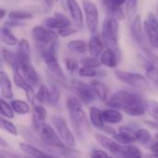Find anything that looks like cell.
I'll return each mask as SVG.
<instances>
[{
  "label": "cell",
  "mask_w": 158,
  "mask_h": 158,
  "mask_svg": "<svg viewBox=\"0 0 158 158\" xmlns=\"http://www.w3.org/2000/svg\"><path fill=\"white\" fill-rule=\"evenodd\" d=\"M49 94H50V91L48 90V88L44 84H40L38 92H37V94L35 95V100L34 101H36V102H38L40 104L48 103Z\"/></svg>",
  "instance_id": "cell-31"
},
{
  "label": "cell",
  "mask_w": 158,
  "mask_h": 158,
  "mask_svg": "<svg viewBox=\"0 0 158 158\" xmlns=\"http://www.w3.org/2000/svg\"><path fill=\"white\" fill-rule=\"evenodd\" d=\"M122 156L124 157H142L143 156V154L141 152V150L134 146V145H131V144H127L124 146V152H123V155Z\"/></svg>",
  "instance_id": "cell-33"
},
{
  "label": "cell",
  "mask_w": 158,
  "mask_h": 158,
  "mask_svg": "<svg viewBox=\"0 0 158 158\" xmlns=\"http://www.w3.org/2000/svg\"><path fill=\"white\" fill-rule=\"evenodd\" d=\"M110 107L123 110L131 117H141L147 111L146 101L138 94L130 91H118L106 102Z\"/></svg>",
  "instance_id": "cell-1"
},
{
  "label": "cell",
  "mask_w": 158,
  "mask_h": 158,
  "mask_svg": "<svg viewBox=\"0 0 158 158\" xmlns=\"http://www.w3.org/2000/svg\"><path fill=\"white\" fill-rule=\"evenodd\" d=\"M0 11H1V16H0V18H1V19H3V18L5 17V15H6V11H5V9H4V8H1V10H0Z\"/></svg>",
  "instance_id": "cell-52"
},
{
  "label": "cell",
  "mask_w": 158,
  "mask_h": 158,
  "mask_svg": "<svg viewBox=\"0 0 158 158\" xmlns=\"http://www.w3.org/2000/svg\"><path fill=\"white\" fill-rule=\"evenodd\" d=\"M79 75L81 77H94L97 75V72L94 68H90V67H85L82 66L81 69H79Z\"/></svg>",
  "instance_id": "cell-45"
},
{
  "label": "cell",
  "mask_w": 158,
  "mask_h": 158,
  "mask_svg": "<svg viewBox=\"0 0 158 158\" xmlns=\"http://www.w3.org/2000/svg\"><path fill=\"white\" fill-rule=\"evenodd\" d=\"M146 108L150 116L158 124V102L153 101V100L146 101Z\"/></svg>",
  "instance_id": "cell-41"
},
{
  "label": "cell",
  "mask_w": 158,
  "mask_h": 158,
  "mask_svg": "<svg viewBox=\"0 0 158 158\" xmlns=\"http://www.w3.org/2000/svg\"><path fill=\"white\" fill-rule=\"evenodd\" d=\"M65 65H66L67 70L70 74H74L77 71H79V62L72 57H67L65 59Z\"/></svg>",
  "instance_id": "cell-42"
},
{
  "label": "cell",
  "mask_w": 158,
  "mask_h": 158,
  "mask_svg": "<svg viewBox=\"0 0 158 158\" xmlns=\"http://www.w3.org/2000/svg\"><path fill=\"white\" fill-rule=\"evenodd\" d=\"M44 2L48 7H52L54 5V0H44Z\"/></svg>",
  "instance_id": "cell-51"
},
{
  "label": "cell",
  "mask_w": 158,
  "mask_h": 158,
  "mask_svg": "<svg viewBox=\"0 0 158 158\" xmlns=\"http://www.w3.org/2000/svg\"><path fill=\"white\" fill-rule=\"evenodd\" d=\"M31 34L38 45H48L57 43L58 33L55 32L52 29L43 26H35L32 28Z\"/></svg>",
  "instance_id": "cell-8"
},
{
  "label": "cell",
  "mask_w": 158,
  "mask_h": 158,
  "mask_svg": "<svg viewBox=\"0 0 158 158\" xmlns=\"http://www.w3.org/2000/svg\"><path fill=\"white\" fill-rule=\"evenodd\" d=\"M157 14H158V10H157Z\"/></svg>",
  "instance_id": "cell-55"
},
{
  "label": "cell",
  "mask_w": 158,
  "mask_h": 158,
  "mask_svg": "<svg viewBox=\"0 0 158 158\" xmlns=\"http://www.w3.org/2000/svg\"><path fill=\"white\" fill-rule=\"evenodd\" d=\"M102 131H104L105 132H106V133H108V134H110V135H112V136H113L114 134H116V133H117L116 130H115L114 128H112V127L108 126V125H105Z\"/></svg>",
  "instance_id": "cell-49"
},
{
  "label": "cell",
  "mask_w": 158,
  "mask_h": 158,
  "mask_svg": "<svg viewBox=\"0 0 158 158\" xmlns=\"http://www.w3.org/2000/svg\"><path fill=\"white\" fill-rule=\"evenodd\" d=\"M19 147L20 149V151H22L23 153H25L26 155L30 156H33V157H51L52 155H49L47 153H45L44 151L31 145L29 143H20L19 144Z\"/></svg>",
  "instance_id": "cell-23"
},
{
  "label": "cell",
  "mask_w": 158,
  "mask_h": 158,
  "mask_svg": "<svg viewBox=\"0 0 158 158\" xmlns=\"http://www.w3.org/2000/svg\"><path fill=\"white\" fill-rule=\"evenodd\" d=\"M76 32H77V29L72 27L71 25L66 26V27H63V28L57 30V33L61 37H68V36H70L72 34H75Z\"/></svg>",
  "instance_id": "cell-46"
},
{
  "label": "cell",
  "mask_w": 158,
  "mask_h": 158,
  "mask_svg": "<svg viewBox=\"0 0 158 158\" xmlns=\"http://www.w3.org/2000/svg\"><path fill=\"white\" fill-rule=\"evenodd\" d=\"M135 138H136V142H138L142 144H146L151 140V133L146 129L139 128L137 130V131L135 132Z\"/></svg>",
  "instance_id": "cell-32"
},
{
  "label": "cell",
  "mask_w": 158,
  "mask_h": 158,
  "mask_svg": "<svg viewBox=\"0 0 158 158\" xmlns=\"http://www.w3.org/2000/svg\"><path fill=\"white\" fill-rule=\"evenodd\" d=\"M145 71H146L147 77L150 80L155 81H158V69L156 67V64L149 61L145 66Z\"/></svg>",
  "instance_id": "cell-39"
},
{
  "label": "cell",
  "mask_w": 158,
  "mask_h": 158,
  "mask_svg": "<svg viewBox=\"0 0 158 158\" xmlns=\"http://www.w3.org/2000/svg\"><path fill=\"white\" fill-rule=\"evenodd\" d=\"M8 18L10 19H16V20H24V19H32L33 15L30 12L27 11H22V10H13L8 13Z\"/></svg>",
  "instance_id": "cell-34"
},
{
  "label": "cell",
  "mask_w": 158,
  "mask_h": 158,
  "mask_svg": "<svg viewBox=\"0 0 158 158\" xmlns=\"http://www.w3.org/2000/svg\"><path fill=\"white\" fill-rule=\"evenodd\" d=\"M17 56L19 60V66L21 64L29 63L31 61V48H30V44L26 39H21L18 43V47H17Z\"/></svg>",
  "instance_id": "cell-16"
},
{
  "label": "cell",
  "mask_w": 158,
  "mask_h": 158,
  "mask_svg": "<svg viewBox=\"0 0 158 158\" xmlns=\"http://www.w3.org/2000/svg\"><path fill=\"white\" fill-rule=\"evenodd\" d=\"M68 48L77 54H84L89 50V44L83 40H72L68 43Z\"/></svg>",
  "instance_id": "cell-28"
},
{
  "label": "cell",
  "mask_w": 158,
  "mask_h": 158,
  "mask_svg": "<svg viewBox=\"0 0 158 158\" xmlns=\"http://www.w3.org/2000/svg\"><path fill=\"white\" fill-rule=\"evenodd\" d=\"M1 42L8 46H14L16 44H18L19 40L18 38L12 33V31H10V29L6 26H3L1 28Z\"/></svg>",
  "instance_id": "cell-26"
},
{
  "label": "cell",
  "mask_w": 158,
  "mask_h": 158,
  "mask_svg": "<svg viewBox=\"0 0 158 158\" xmlns=\"http://www.w3.org/2000/svg\"><path fill=\"white\" fill-rule=\"evenodd\" d=\"M151 45L158 50V30H153L149 28H144Z\"/></svg>",
  "instance_id": "cell-43"
},
{
  "label": "cell",
  "mask_w": 158,
  "mask_h": 158,
  "mask_svg": "<svg viewBox=\"0 0 158 158\" xmlns=\"http://www.w3.org/2000/svg\"><path fill=\"white\" fill-rule=\"evenodd\" d=\"M91 85L94 91V93L96 94L97 97L103 101L106 102L107 100V96H108V90L106 88V86L99 80H93L91 81Z\"/></svg>",
  "instance_id": "cell-24"
},
{
  "label": "cell",
  "mask_w": 158,
  "mask_h": 158,
  "mask_svg": "<svg viewBox=\"0 0 158 158\" xmlns=\"http://www.w3.org/2000/svg\"><path fill=\"white\" fill-rule=\"evenodd\" d=\"M118 23L116 18H106L102 26V37L108 48L117 50L118 48Z\"/></svg>",
  "instance_id": "cell-5"
},
{
  "label": "cell",
  "mask_w": 158,
  "mask_h": 158,
  "mask_svg": "<svg viewBox=\"0 0 158 158\" xmlns=\"http://www.w3.org/2000/svg\"><path fill=\"white\" fill-rule=\"evenodd\" d=\"M0 92H1V96L5 99L8 100V99H13L14 97L11 81L4 70H1L0 72Z\"/></svg>",
  "instance_id": "cell-19"
},
{
  "label": "cell",
  "mask_w": 158,
  "mask_h": 158,
  "mask_svg": "<svg viewBox=\"0 0 158 158\" xmlns=\"http://www.w3.org/2000/svg\"><path fill=\"white\" fill-rule=\"evenodd\" d=\"M150 149H151L152 153L154 154V156H158V141L156 143H153V144L151 145Z\"/></svg>",
  "instance_id": "cell-50"
},
{
  "label": "cell",
  "mask_w": 158,
  "mask_h": 158,
  "mask_svg": "<svg viewBox=\"0 0 158 158\" xmlns=\"http://www.w3.org/2000/svg\"><path fill=\"white\" fill-rule=\"evenodd\" d=\"M109 155L103 151V150H99V149H95L94 151H92L91 153V156L92 157H104V156H108Z\"/></svg>",
  "instance_id": "cell-48"
},
{
  "label": "cell",
  "mask_w": 158,
  "mask_h": 158,
  "mask_svg": "<svg viewBox=\"0 0 158 158\" xmlns=\"http://www.w3.org/2000/svg\"><path fill=\"white\" fill-rule=\"evenodd\" d=\"M104 1H106V0H104Z\"/></svg>",
  "instance_id": "cell-56"
},
{
  "label": "cell",
  "mask_w": 158,
  "mask_h": 158,
  "mask_svg": "<svg viewBox=\"0 0 158 158\" xmlns=\"http://www.w3.org/2000/svg\"><path fill=\"white\" fill-rule=\"evenodd\" d=\"M113 139L116 140L118 143L123 144V145L131 144V143H134L136 142L135 135L128 133V132H123V131H119L118 133L114 134Z\"/></svg>",
  "instance_id": "cell-29"
},
{
  "label": "cell",
  "mask_w": 158,
  "mask_h": 158,
  "mask_svg": "<svg viewBox=\"0 0 158 158\" xmlns=\"http://www.w3.org/2000/svg\"><path fill=\"white\" fill-rule=\"evenodd\" d=\"M105 42L103 40V37L99 35L98 33H93L90 41H89V52L93 56L98 57L101 56V54L104 52L105 48Z\"/></svg>",
  "instance_id": "cell-17"
},
{
  "label": "cell",
  "mask_w": 158,
  "mask_h": 158,
  "mask_svg": "<svg viewBox=\"0 0 158 158\" xmlns=\"http://www.w3.org/2000/svg\"><path fill=\"white\" fill-rule=\"evenodd\" d=\"M57 43L48 45H38L42 58L44 59L47 69L58 79L64 81L65 74L57 60Z\"/></svg>",
  "instance_id": "cell-3"
},
{
  "label": "cell",
  "mask_w": 158,
  "mask_h": 158,
  "mask_svg": "<svg viewBox=\"0 0 158 158\" xmlns=\"http://www.w3.org/2000/svg\"><path fill=\"white\" fill-rule=\"evenodd\" d=\"M13 79H14L15 84L25 92V94H26V97H27L28 101H30L32 104L34 102V100H35V95H36L34 94L33 86H31L25 80V78L20 73L19 69L13 70Z\"/></svg>",
  "instance_id": "cell-12"
},
{
  "label": "cell",
  "mask_w": 158,
  "mask_h": 158,
  "mask_svg": "<svg viewBox=\"0 0 158 158\" xmlns=\"http://www.w3.org/2000/svg\"><path fill=\"white\" fill-rule=\"evenodd\" d=\"M82 6L88 30L91 31V33H95L97 31L99 23L98 8L94 5V3H93L90 0H82Z\"/></svg>",
  "instance_id": "cell-9"
},
{
  "label": "cell",
  "mask_w": 158,
  "mask_h": 158,
  "mask_svg": "<svg viewBox=\"0 0 158 158\" xmlns=\"http://www.w3.org/2000/svg\"><path fill=\"white\" fill-rule=\"evenodd\" d=\"M44 24L45 27H47L49 29L58 30V29H61L66 26H70L71 21L69 20V19L68 17H66L62 13L56 12L54 17H49L46 19H44Z\"/></svg>",
  "instance_id": "cell-15"
},
{
  "label": "cell",
  "mask_w": 158,
  "mask_h": 158,
  "mask_svg": "<svg viewBox=\"0 0 158 158\" xmlns=\"http://www.w3.org/2000/svg\"><path fill=\"white\" fill-rule=\"evenodd\" d=\"M94 139L96 142L106 150L109 151L111 154L116 155V156H121L123 155L124 152V146L123 144L118 143L116 140H111L108 137H106L102 134L95 133L94 134Z\"/></svg>",
  "instance_id": "cell-11"
},
{
  "label": "cell",
  "mask_w": 158,
  "mask_h": 158,
  "mask_svg": "<svg viewBox=\"0 0 158 158\" xmlns=\"http://www.w3.org/2000/svg\"><path fill=\"white\" fill-rule=\"evenodd\" d=\"M19 71L22 74V76L25 78V80L33 87L40 86V77L38 73L36 72L35 69L33 68L31 62L25 63L19 65Z\"/></svg>",
  "instance_id": "cell-13"
},
{
  "label": "cell",
  "mask_w": 158,
  "mask_h": 158,
  "mask_svg": "<svg viewBox=\"0 0 158 158\" xmlns=\"http://www.w3.org/2000/svg\"><path fill=\"white\" fill-rule=\"evenodd\" d=\"M81 63L82 66H85V67H90V68H99L102 63L100 60H98L97 57L95 56H85V57H82L81 59Z\"/></svg>",
  "instance_id": "cell-40"
},
{
  "label": "cell",
  "mask_w": 158,
  "mask_h": 158,
  "mask_svg": "<svg viewBox=\"0 0 158 158\" xmlns=\"http://www.w3.org/2000/svg\"><path fill=\"white\" fill-rule=\"evenodd\" d=\"M10 105L14 112L19 115H27L31 111L29 105L26 102L21 101V100H12Z\"/></svg>",
  "instance_id": "cell-30"
},
{
  "label": "cell",
  "mask_w": 158,
  "mask_h": 158,
  "mask_svg": "<svg viewBox=\"0 0 158 158\" xmlns=\"http://www.w3.org/2000/svg\"><path fill=\"white\" fill-rule=\"evenodd\" d=\"M71 84L75 90L78 97L86 105H90L96 100V94L94 93L92 85L87 84L79 80H72Z\"/></svg>",
  "instance_id": "cell-10"
},
{
  "label": "cell",
  "mask_w": 158,
  "mask_h": 158,
  "mask_svg": "<svg viewBox=\"0 0 158 158\" xmlns=\"http://www.w3.org/2000/svg\"><path fill=\"white\" fill-rule=\"evenodd\" d=\"M81 100L76 97H69L67 100V108L69 114L72 128L76 136L80 141H82L88 132L91 131L89 119L82 108Z\"/></svg>",
  "instance_id": "cell-2"
},
{
  "label": "cell",
  "mask_w": 158,
  "mask_h": 158,
  "mask_svg": "<svg viewBox=\"0 0 158 158\" xmlns=\"http://www.w3.org/2000/svg\"><path fill=\"white\" fill-rule=\"evenodd\" d=\"M138 7V0H127L126 2V16L131 20L135 18Z\"/></svg>",
  "instance_id": "cell-36"
},
{
  "label": "cell",
  "mask_w": 158,
  "mask_h": 158,
  "mask_svg": "<svg viewBox=\"0 0 158 158\" xmlns=\"http://www.w3.org/2000/svg\"><path fill=\"white\" fill-rule=\"evenodd\" d=\"M55 1H58V0H55Z\"/></svg>",
  "instance_id": "cell-54"
},
{
  "label": "cell",
  "mask_w": 158,
  "mask_h": 158,
  "mask_svg": "<svg viewBox=\"0 0 158 158\" xmlns=\"http://www.w3.org/2000/svg\"><path fill=\"white\" fill-rule=\"evenodd\" d=\"M32 105V124L35 130L41 131L42 127L45 124L47 112L41 104H36V102H33Z\"/></svg>",
  "instance_id": "cell-14"
},
{
  "label": "cell",
  "mask_w": 158,
  "mask_h": 158,
  "mask_svg": "<svg viewBox=\"0 0 158 158\" xmlns=\"http://www.w3.org/2000/svg\"><path fill=\"white\" fill-rule=\"evenodd\" d=\"M100 61L102 65L107 68H116L118 64V59L116 54V50L107 48L100 56Z\"/></svg>",
  "instance_id": "cell-21"
},
{
  "label": "cell",
  "mask_w": 158,
  "mask_h": 158,
  "mask_svg": "<svg viewBox=\"0 0 158 158\" xmlns=\"http://www.w3.org/2000/svg\"><path fill=\"white\" fill-rule=\"evenodd\" d=\"M102 118L106 124H118L123 120V115L117 108H108L102 111Z\"/></svg>",
  "instance_id": "cell-20"
},
{
  "label": "cell",
  "mask_w": 158,
  "mask_h": 158,
  "mask_svg": "<svg viewBox=\"0 0 158 158\" xmlns=\"http://www.w3.org/2000/svg\"><path fill=\"white\" fill-rule=\"evenodd\" d=\"M90 121L91 123L97 129H100V130H103L104 126L106 125L105 121L103 120V118H102V111L96 107H94L92 106L90 108Z\"/></svg>",
  "instance_id": "cell-27"
},
{
  "label": "cell",
  "mask_w": 158,
  "mask_h": 158,
  "mask_svg": "<svg viewBox=\"0 0 158 158\" xmlns=\"http://www.w3.org/2000/svg\"><path fill=\"white\" fill-rule=\"evenodd\" d=\"M127 0H106L105 3L107 6H123Z\"/></svg>",
  "instance_id": "cell-47"
},
{
  "label": "cell",
  "mask_w": 158,
  "mask_h": 158,
  "mask_svg": "<svg viewBox=\"0 0 158 158\" xmlns=\"http://www.w3.org/2000/svg\"><path fill=\"white\" fill-rule=\"evenodd\" d=\"M40 137L42 143L44 144V146L48 148H54L56 150H59L64 155H69V153H72V150L69 146H68L63 140L58 135L57 131H56L50 125L44 124L41 131H40Z\"/></svg>",
  "instance_id": "cell-4"
},
{
  "label": "cell",
  "mask_w": 158,
  "mask_h": 158,
  "mask_svg": "<svg viewBox=\"0 0 158 158\" xmlns=\"http://www.w3.org/2000/svg\"><path fill=\"white\" fill-rule=\"evenodd\" d=\"M61 97V94L59 89L56 86H53L51 91H50V94H49V100H48V104L54 107H56L57 106V104L59 103Z\"/></svg>",
  "instance_id": "cell-38"
},
{
  "label": "cell",
  "mask_w": 158,
  "mask_h": 158,
  "mask_svg": "<svg viewBox=\"0 0 158 158\" xmlns=\"http://www.w3.org/2000/svg\"><path fill=\"white\" fill-rule=\"evenodd\" d=\"M67 6H68V9L69 11V14H70L71 18L73 19L74 22L78 26L82 27L83 15H82V11L81 9L79 3L77 2V0H67Z\"/></svg>",
  "instance_id": "cell-18"
},
{
  "label": "cell",
  "mask_w": 158,
  "mask_h": 158,
  "mask_svg": "<svg viewBox=\"0 0 158 158\" xmlns=\"http://www.w3.org/2000/svg\"><path fill=\"white\" fill-rule=\"evenodd\" d=\"M53 125L57 131L60 138L63 140V142L69 147H74L76 144V139L70 129L69 128L66 120L59 117V116H54L52 118Z\"/></svg>",
  "instance_id": "cell-7"
},
{
  "label": "cell",
  "mask_w": 158,
  "mask_h": 158,
  "mask_svg": "<svg viewBox=\"0 0 158 158\" xmlns=\"http://www.w3.org/2000/svg\"><path fill=\"white\" fill-rule=\"evenodd\" d=\"M144 28L158 30V19L153 13H150L147 16V19L144 21Z\"/></svg>",
  "instance_id": "cell-44"
},
{
  "label": "cell",
  "mask_w": 158,
  "mask_h": 158,
  "mask_svg": "<svg viewBox=\"0 0 158 158\" xmlns=\"http://www.w3.org/2000/svg\"><path fill=\"white\" fill-rule=\"evenodd\" d=\"M156 141H158V132L156 134Z\"/></svg>",
  "instance_id": "cell-53"
},
{
  "label": "cell",
  "mask_w": 158,
  "mask_h": 158,
  "mask_svg": "<svg viewBox=\"0 0 158 158\" xmlns=\"http://www.w3.org/2000/svg\"><path fill=\"white\" fill-rule=\"evenodd\" d=\"M131 35L134 38V40L140 44H143V27H142V19H141V16L137 15L135 16V18L133 19L131 27Z\"/></svg>",
  "instance_id": "cell-22"
},
{
  "label": "cell",
  "mask_w": 158,
  "mask_h": 158,
  "mask_svg": "<svg viewBox=\"0 0 158 158\" xmlns=\"http://www.w3.org/2000/svg\"><path fill=\"white\" fill-rule=\"evenodd\" d=\"M2 58L3 60L11 67V69L13 70L15 69H19V60H18V56L17 54L13 53L12 51L3 47L2 48Z\"/></svg>",
  "instance_id": "cell-25"
},
{
  "label": "cell",
  "mask_w": 158,
  "mask_h": 158,
  "mask_svg": "<svg viewBox=\"0 0 158 158\" xmlns=\"http://www.w3.org/2000/svg\"><path fill=\"white\" fill-rule=\"evenodd\" d=\"M0 123H1V127L4 131H6V132L10 133L11 135H14V136H17L19 133H18V130H17V127L10 121H8L7 119H5L4 117L1 116L0 118Z\"/></svg>",
  "instance_id": "cell-37"
},
{
  "label": "cell",
  "mask_w": 158,
  "mask_h": 158,
  "mask_svg": "<svg viewBox=\"0 0 158 158\" xmlns=\"http://www.w3.org/2000/svg\"><path fill=\"white\" fill-rule=\"evenodd\" d=\"M115 75L119 81L127 83L128 85L131 86L132 88H134L136 90L146 91V90L150 89V85L148 83V81L143 76H142L141 74L116 69Z\"/></svg>",
  "instance_id": "cell-6"
},
{
  "label": "cell",
  "mask_w": 158,
  "mask_h": 158,
  "mask_svg": "<svg viewBox=\"0 0 158 158\" xmlns=\"http://www.w3.org/2000/svg\"><path fill=\"white\" fill-rule=\"evenodd\" d=\"M0 113L1 116L6 118H14V110L7 102H6L4 99L0 100Z\"/></svg>",
  "instance_id": "cell-35"
}]
</instances>
